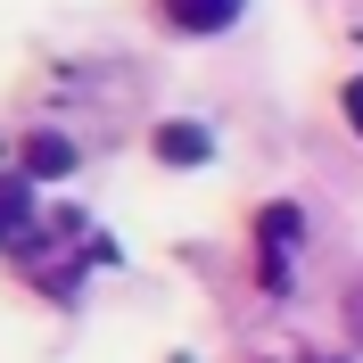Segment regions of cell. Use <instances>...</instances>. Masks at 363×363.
<instances>
[{"label": "cell", "instance_id": "6da1fadb", "mask_svg": "<svg viewBox=\"0 0 363 363\" xmlns=\"http://www.w3.org/2000/svg\"><path fill=\"white\" fill-rule=\"evenodd\" d=\"M165 33H231L248 17V0H149Z\"/></svg>", "mask_w": 363, "mask_h": 363}, {"label": "cell", "instance_id": "7a4b0ae2", "mask_svg": "<svg viewBox=\"0 0 363 363\" xmlns=\"http://www.w3.org/2000/svg\"><path fill=\"white\" fill-rule=\"evenodd\" d=\"M149 149H157L165 165H206V157H215V133H206V124H190V116H174V124H157V133H149Z\"/></svg>", "mask_w": 363, "mask_h": 363}, {"label": "cell", "instance_id": "8992f818", "mask_svg": "<svg viewBox=\"0 0 363 363\" xmlns=\"http://www.w3.org/2000/svg\"><path fill=\"white\" fill-rule=\"evenodd\" d=\"M339 116L363 133V74H347V91H339Z\"/></svg>", "mask_w": 363, "mask_h": 363}, {"label": "cell", "instance_id": "5b68a950", "mask_svg": "<svg viewBox=\"0 0 363 363\" xmlns=\"http://www.w3.org/2000/svg\"><path fill=\"white\" fill-rule=\"evenodd\" d=\"M256 231H264V256L289 248V240H297V206H264V215H256Z\"/></svg>", "mask_w": 363, "mask_h": 363}, {"label": "cell", "instance_id": "277c9868", "mask_svg": "<svg viewBox=\"0 0 363 363\" xmlns=\"http://www.w3.org/2000/svg\"><path fill=\"white\" fill-rule=\"evenodd\" d=\"M25 223H33V190H25V174H0V240H17Z\"/></svg>", "mask_w": 363, "mask_h": 363}, {"label": "cell", "instance_id": "3957f363", "mask_svg": "<svg viewBox=\"0 0 363 363\" xmlns=\"http://www.w3.org/2000/svg\"><path fill=\"white\" fill-rule=\"evenodd\" d=\"M17 174L25 182H58V174H67V165H74V149H67V140H58V133H33V140H25V149H17Z\"/></svg>", "mask_w": 363, "mask_h": 363}, {"label": "cell", "instance_id": "52a82bcc", "mask_svg": "<svg viewBox=\"0 0 363 363\" xmlns=\"http://www.w3.org/2000/svg\"><path fill=\"white\" fill-rule=\"evenodd\" d=\"M314 363H339V355H314Z\"/></svg>", "mask_w": 363, "mask_h": 363}]
</instances>
